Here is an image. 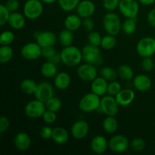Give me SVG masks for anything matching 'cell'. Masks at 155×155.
Listing matches in <instances>:
<instances>
[{
	"label": "cell",
	"mask_w": 155,
	"mask_h": 155,
	"mask_svg": "<svg viewBox=\"0 0 155 155\" xmlns=\"http://www.w3.org/2000/svg\"><path fill=\"white\" fill-rule=\"evenodd\" d=\"M74 34L71 30L65 28L64 30H61L58 36V41L59 43L63 47L70 46L73 44L74 42Z\"/></svg>",
	"instance_id": "83f0119b"
},
{
	"label": "cell",
	"mask_w": 155,
	"mask_h": 155,
	"mask_svg": "<svg viewBox=\"0 0 155 155\" xmlns=\"http://www.w3.org/2000/svg\"><path fill=\"white\" fill-rule=\"evenodd\" d=\"M141 66H142V70L145 71V72H151L154 69V62L151 57L144 58L141 63Z\"/></svg>",
	"instance_id": "ee69618b"
},
{
	"label": "cell",
	"mask_w": 155,
	"mask_h": 155,
	"mask_svg": "<svg viewBox=\"0 0 155 155\" xmlns=\"http://www.w3.org/2000/svg\"><path fill=\"white\" fill-rule=\"evenodd\" d=\"M10 127V121L6 116H2L0 117V133H5Z\"/></svg>",
	"instance_id": "c3c4849f"
},
{
	"label": "cell",
	"mask_w": 155,
	"mask_h": 155,
	"mask_svg": "<svg viewBox=\"0 0 155 155\" xmlns=\"http://www.w3.org/2000/svg\"><path fill=\"white\" fill-rule=\"evenodd\" d=\"M82 27H83L86 31L91 32L94 30L95 27V23L94 21L91 18H87L83 19V24H82Z\"/></svg>",
	"instance_id": "bcb514c9"
},
{
	"label": "cell",
	"mask_w": 155,
	"mask_h": 155,
	"mask_svg": "<svg viewBox=\"0 0 155 155\" xmlns=\"http://www.w3.org/2000/svg\"><path fill=\"white\" fill-rule=\"evenodd\" d=\"M10 15L11 12L6 8L5 5H0V25L4 26L8 24Z\"/></svg>",
	"instance_id": "60d3db41"
},
{
	"label": "cell",
	"mask_w": 155,
	"mask_h": 155,
	"mask_svg": "<svg viewBox=\"0 0 155 155\" xmlns=\"http://www.w3.org/2000/svg\"><path fill=\"white\" fill-rule=\"evenodd\" d=\"M15 34L11 30H5L2 33L0 36L1 45H10L15 41Z\"/></svg>",
	"instance_id": "8d00e7d4"
},
{
	"label": "cell",
	"mask_w": 155,
	"mask_h": 155,
	"mask_svg": "<svg viewBox=\"0 0 155 155\" xmlns=\"http://www.w3.org/2000/svg\"><path fill=\"white\" fill-rule=\"evenodd\" d=\"M130 147L132 149L136 152L142 151L146 147V142L142 138H136L130 142Z\"/></svg>",
	"instance_id": "74e56055"
},
{
	"label": "cell",
	"mask_w": 155,
	"mask_h": 155,
	"mask_svg": "<svg viewBox=\"0 0 155 155\" xmlns=\"http://www.w3.org/2000/svg\"><path fill=\"white\" fill-rule=\"evenodd\" d=\"M45 110H46V107L45 103L36 98L29 101L24 107L25 114L32 119L42 117Z\"/></svg>",
	"instance_id": "52a82bcc"
},
{
	"label": "cell",
	"mask_w": 155,
	"mask_h": 155,
	"mask_svg": "<svg viewBox=\"0 0 155 155\" xmlns=\"http://www.w3.org/2000/svg\"><path fill=\"white\" fill-rule=\"evenodd\" d=\"M103 130L108 134H114L117 130L118 122L114 116H107L102 122Z\"/></svg>",
	"instance_id": "4316f807"
},
{
	"label": "cell",
	"mask_w": 155,
	"mask_h": 155,
	"mask_svg": "<svg viewBox=\"0 0 155 155\" xmlns=\"http://www.w3.org/2000/svg\"><path fill=\"white\" fill-rule=\"evenodd\" d=\"M103 27L107 34L117 36L122 29L120 18L114 12H108L103 18Z\"/></svg>",
	"instance_id": "7a4b0ae2"
},
{
	"label": "cell",
	"mask_w": 155,
	"mask_h": 155,
	"mask_svg": "<svg viewBox=\"0 0 155 155\" xmlns=\"http://www.w3.org/2000/svg\"><path fill=\"white\" fill-rule=\"evenodd\" d=\"M147 21L151 27L155 28V8L149 12L147 16Z\"/></svg>",
	"instance_id": "f907efd6"
},
{
	"label": "cell",
	"mask_w": 155,
	"mask_h": 155,
	"mask_svg": "<svg viewBox=\"0 0 155 155\" xmlns=\"http://www.w3.org/2000/svg\"><path fill=\"white\" fill-rule=\"evenodd\" d=\"M56 53H57V51L54 48V46H48L42 48V56L46 59L51 58Z\"/></svg>",
	"instance_id": "7dc6e473"
},
{
	"label": "cell",
	"mask_w": 155,
	"mask_h": 155,
	"mask_svg": "<svg viewBox=\"0 0 155 155\" xmlns=\"http://www.w3.org/2000/svg\"><path fill=\"white\" fill-rule=\"evenodd\" d=\"M118 9L125 18H136L139 12V5L136 0H120Z\"/></svg>",
	"instance_id": "ba28073f"
},
{
	"label": "cell",
	"mask_w": 155,
	"mask_h": 155,
	"mask_svg": "<svg viewBox=\"0 0 155 155\" xmlns=\"http://www.w3.org/2000/svg\"><path fill=\"white\" fill-rule=\"evenodd\" d=\"M135 92L130 89H122L120 92L115 96L117 101L121 107L128 106L134 101Z\"/></svg>",
	"instance_id": "ffe728a7"
},
{
	"label": "cell",
	"mask_w": 155,
	"mask_h": 155,
	"mask_svg": "<svg viewBox=\"0 0 155 155\" xmlns=\"http://www.w3.org/2000/svg\"><path fill=\"white\" fill-rule=\"evenodd\" d=\"M5 5L11 13L17 12L20 7V2L18 0H7Z\"/></svg>",
	"instance_id": "681fc988"
},
{
	"label": "cell",
	"mask_w": 155,
	"mask_h": 155,
	"mask_svg": "<svg viewBox=\"0 0 155 155\" xmlns=\"http://www.w3.org/2000/svg\"><path fill=\"white\" fill-rule=\"evenodd\" d=\"M21 54L25 60H36L42 56V47L37 42H29L23 45Z\"/></svg>",
	"instance_id": "30bf717a"
},
{
	"label": "cell",
	"mask_w": 155,
	"mask_h": 155,
	"mask_svg": "<svg viewBox=\"0 0 155 155\" xmlns=\"http://www.w3.org/2000/svg\"><path fill=\"white\" fill-rule=\"evenodd\" d=\"M133 86L139 92H147L151 89L152 81L145 74H139L133 78Z\"/></svg>",
	"instance_id": "d6986e66"
},
{
	"label": "cell",
	"mask_w": 155,
	"mask_h": 155,
	"mask_svg": "<svg viewBox=\"0 0 155 155\" xmlns=\"http://www.w3.org/2000/svg\"><path fill=\"white\" fill-rule=\"evenodd\" d=\"M136 52L142 58L155 54V39L151 36L142 38L136 45Z\"/></svg>",
	"instance_id": "5b68a950"
},
{
	"label": "cell",
	"mask_w": 155,
	"mask_h": 155,
	"mask_svg": "<svg viewBox=\"0 0 155 155\" xmlns=\"http://www.w3.org/2000/svg\"><path fill=\"white\" fill-rule=\"evenodd\" d=\"M119 106L114 96L108 95L101 98L100 109L106 116H116L119 112Z\"/></svg>",
	"instance_id": "9c48e42d"
},
{
	"label": "cell",
	"mask_w": 155,
	"mask_h": 155,
	"mask_svg": "<svg viewBox=\"0 0 155 155\" xmlns=\"http://www.w3.org/2000/svg\"><path fill=\"white\" fill-rule=\"evenodd\" d=\"M122 89V86L121 84L117 81H114L110 82L108 83V86H107V94L109 95H111V96H116L118 93L121 91Z\"/></svg>",
	"instance_id": "f35d334b"
},
{
	"label": "cell",
	"mask_w": 155,
	"mask_h": 155,
	"mask_svg": "<svg viewBox=\"0 0 155 155\" xmlns=\"http://www.w3.org/2000/svg\"><path fill=\"white\" fill-rule=\"evenodd\" d=\"M115 36H116L110 34L103 36L100 46L104 50H110L114 48L117 44V39Z\"/></svg>",
	"instance_id": "e575fe53"
},
{
	"label": "cell",
	"mask_w": 155,
	"mask_h": 155,
	"mask_svg": "<svg viewBox=\"0 0 155 155\" xmlns=\"http://www.w3.org/2000/svg\"><path fill=\"white\" fill-rule=\"evenodd\" d=\"M100 76L101 77H103L104 79H105L107 81L111 82L115 80V79L117 78V72L113 68H110V67H103L102 68H101L99 71Z\"/></svg>",
	"instance_id": "836d02e7"
},
{
	"label": "cell",
	"mask_w": 155,
	"mask_h": 155,
	"mask_svg": "<svg viewBox=\"0 0 155 155\" xmlns=\"http://www.w3.org/2000/svg\"><path fill=\"white\" fill-rule=\"evenodd\" d=\"M54 89L52 85L48 82H41L37 85V88L34 93L36 99L45 103L48 99L54 96Z\"/></svg>",
	"instance_id": "4fadbf2b"
},
{
	"label": "cell",
	"mask_w": 155,
	"mask_h": 155,
	"mask_svg": "<svg viewBox=\"0 0 155 155\" xmlns=\"http://www.w3.org/2000/svg\"><path fill=\"white\" fill-rule=\"evenodd\" d=\"M36 42L42 48L48 46H54L57 42L58 37L51 31H42L38 32L36 35Z\"/></svg>",
	"instance_id": "2e32d148"
},
{
	"label": "cell",
	"mask_w": 155,
	"mask_h": 155,
	"mask_svg": "<svg viewBox=\"0 0 155 155\" xmlns=\"http://www.w3.org/2000/svg\"><path fill=\"white\" fill-rule=\"evenodd\" d=\"M14 55V50L10 45H2L0 47V62L6 64L10 61Z\"/></svg>",
	"instance_id": "f546056e"
},
{
	"label": "cell",
	"mask_w": 155,
	"mask_h": 155,
	"mask_svg": "<svg viewBox=\"0 0 155 155\" xmlns=\"http://www.w3.org/2000/svg\"><path fill=\"white\" fill-rule=\"evenodd\" d=\"M41 1L45 4H53V3L56 2L58 0H41Z\"/></svg>",
	"instance_id": "db71d44e"
},
{
	"label": "cell",
	"mask_w": 155,
	"mask_h": 155,
	"mask_svg": "<svg viewBox=\"0 0 155 155\" xmlns=\"http://www.w3.org/2000/svg\"><path fill=\"white\" fill-rule=\"evenodd\" d=\"M117 74L120 78L125 80H131L134 77V72L131 67L127 64H121L117 69Z\"/></svg>",
	"instance_id": "1f68e13d"
},
{
	"label": "cell",
	"mask_w": 155,
	"mask_h": 155,
	"mask_svg": "<svg viewBox=\"0 0 155 155\" xmlns=\"http://www.w3.org/2000/svg\"><path fill=\"white\" fill-rule=\"evenodd\" d=\"M71 83V77L68 73L62 71L56 74L54 77V85L59 90H65Z\"/></svg>",
	"instance_id": "7402d4cb"
},
{
	"label": "cell",
	"mask_w": 155,
	"mask_h": 155,
	"mask_svg": "<svg viewBox=\"0 0 155 155\" xmlns=\"http://www.w3.org/2000/svg\"><path fill=\"white\" fill-rule=\"evenodd\" d=\"M53 129L51 128L48 126H45L42 127L40 130L39 134H40V137L42 139L45 140H48V139H51V136H52Z\"/></svg>",
	"instance_id": "f6af8a7d"
},
{
	"label": "cell",
	"mask_w": 155,
	"mask_h": 155,
	"mask_svg": "<svg viewBox=\"0 0 155 155\" xmlns=\"http://www.w3.org/2000/svg\"><path fill=\"white\" fill-rule=\"evenodd\" d=\"M80 0H58L59 6L63 11L67 12H73L76 10Z\"/></svg>",
	"instance_id": "d6a6232c"
},
{
	"label": "cell",
	"mask_w": 155,
	"mask_h": 155,
	"mask_svg": "<svg viewBox=\"0 0 155 155\" xmlns=\"http://www.w3.org/2000/svg\"><path fill=\"white\" fill-rule=\"evenodd\" d=\"M89 131V125L86 120H80L74 123L71 128V134L74 139L82 140L87 136Z\"/></svg>",
	"instance_id": "5bb4252c"
},
{
	"label": "cell",
	"mask_w": 155,
	"mask_h": 155,
	"mask_svg": "<svg viewBox=\"0 0 155 155\" xmlns=\"http://www.w3.org/2000/svg\"><path fill=\"white\" fill-rule=\"evenodd\" d=\"M95 9L96 7L93 2L91 0H83L80 2L76 11L77 15L84 19V18H91L95 12Z\"/></svg>",
	"instance_id": "9a60e30c"
},
{
	"label": "cell",
	"mask_w": 155,
	"mask_h": 155,
	"mask_svg": "<svg viewBox=\"0 0 155 155\" xmlns=\"http://www.w3.org/2000/svg\"><path fill=\"white\" fill-rule=\"evenodd\" d=\"M83 24V18L78 15H69L66 17L64 21V26L66 29L74 32L78 30L82 27Z\"/></svg>",
	"instance_id": "cb8c5ba5"
},
{
	"label": "cell",
	"mask_w": 155,
	"mask_h": 155,
	"mask_svg": "<svg viewBox=\"0 0 155 155\" xmlns=\"http://www.w3.org/2000/svg\"><path fill=\"white\" fill-rule=\"evenodd\" d=\"M32 140L30 136L25 132H20L14 138L15 147L20 151H26L31 146Z\"/></svg>",
	"instance_id": "e0dca14e"
},
{
	"label": "cell",
	"mask_w": 155,
	"mask_h": 155,
	"mask_svg": "<svg viewBox=\"0 0 155 155\" xmlns=\"http://www.w3.org/2000/svg\"><path fill=\"white\" fill-rule=\"evenodd\" d=\"M47 61H49L52 62V63L55 64H58L59 62L61 61V54L59 52H57L55 54L52 56L50 58L47 59Z\"/></svg>",
	"instance_id": "816d5d0a"
},
{
	"label": "cell",
	"mask_w": 155,
	"mask_h": 155,
	"mask_svg": "<svg viewBox=\"0 0 155 155\" xmlns=\"http://www.w3.org/2000/svg\"><path fill=\"white\" fill-rule=\"evenodd\" d=\"M51 139L57 145H64L69 140V133L64 127H57L53 129Z\"/></svg>",
	"instance_id": "d4e9b609"
},
{
	"label": "cell",
	"mask_w": 155,
	"mask_h": 155,
	"mask_svg": "<svg viewBox=\"0 0 155 155\" xmlns=\"http://www.w3.org/2000/svg\"><path fill=\"white\" fill-rule=\"evenodd\" d=\"M107 86H108V81L101 77H97L91 83L90 88L93 93L101 97L107 93Z\"/></svg>",
	"instance_id": "44dd1931"
},
{
	"label": "cell",
	"mask_w": 155,
	"mask_h": 155,
	"mask_svg": "<svg viewBox=\"0 0 155 155\" xmlns=\"http://www.w3.org/2000/svg\"><path fill=\"white\" fill-rule=\"evenodd\" d=\"M45 104L46 110H49L54 112H58L62 107V102L60 98L54 96L51 97Z\"/></svg>",
	"instance_id": "d590c367"
},
{
	"label": "cell",
	"mask_w": 155,
	"mask_h": 155,
	"mask_svg": "<svg viewBox=\"0 0 155 155\" xmlns=\"http://www.w3.org/2000/svg\"><path fill=\"white\" fill-rule=\"evenodd\" d=\"M101 34L97 31H92L89 32V35H88V42L91 45H95V46H99L101 45Z\"/></svg>",
	"instance_id": "ab89813d"
},
{
	"label": "cell",
	"mask_w": 155,
	"mask_h": 155,
	"mask_svg": "<svg viewBox=\"0 0 155 155\" xmlns=\"http://www.w3.org/2000/svg\"><path fill=\"white\" fill-rule=\"evenodd\" d=\"M91 149L95 154H101L107 151L108 147V142L103 136H96L91 141Z\"/></svg>",
	"instance_id": "ac0fdd59"
},
{
	"label": "cell",
	"mask_w": 155,
	"mask_h": 155,
	"mask_svg": "<svg viewBox=\"0 0 155 155\" xmlns=\"http://www.w3.org/2000/svg\"><path fill=\"white\" fill-rule=\"evenodd\" d=\"M37 83L31 79H25L22 80L20 84V88L23 93L25 95H34L37 88Z\"/></svg>",
	"instance_id": "f1b7e54d"
},
{
	"label": "cell",
	"mask_w": 155,
	"mask_h": 155,
	"mask_svg": "<svg viewBox=\"0 0 155 155\" xmlns=\"http://www.w3.org/2000/svg\"><path fill=\"white\" fill-rule=\"evenodd\" d=\"M83 61L92 64H99L101 62V51L98 46L87 44L82 49Z\"/></svg>",
	"instance_id": "8992f818"
},
{
	"label": "cell",
	"mask_w": 155,
	"mask_h": 155,
	"mask_svg": "<svg viewBox=\"0 0 155 155\" xmlns=\"http://www.w3.org/2000/svg\"><path fill=\"white\" fill-rule=\"evenodd\" d=\"M101 98L99 95L89 92L86 94L79 102V108L84 113H90L100 108Z\"/></svg>",
	"instance_id": "3957f363"
},
{
	"label": "cell",
	"mask_w": 155,
	"mask_h": 155,
	"mask_svg": "<svg viewBox=\"0 0 155 155\" xmlns=\"http://www.w3.org/2000/svg\"><path fill=\"white\" fill-rule=\"evenodd\" d=\"M130 146V142L125 136L121 134L115 135L110 138L108 147L110 151L115 153H124Z\"/></svg>",
	"instance_id": "7c38bea8"
},
{
	"label": "cell",
	"mask_w": 155,
	"mask_h": 155,
	"mask_svg": "<svg viewBox=\"0 0 155 155\" xmlns=\"http://www.w3.org/2000/svg\"><path fill=\"white\" fill-rule=\"evenodd\" d=\"M42 120L44 122L47 124H52L57 120V115H56V112L51 111V110H46L45 113L42 115Z\"/></svg>",
	"instance_id": "b9f144b4"
},
{
	"label": "cell",
	"mask_w": 155,
	"mask_h": 155,
	"mask_svg": "<svg viewBox=\"0 0 155 155\" xmlns=\"http://www.w3.org/2000/svg\"><path fill=\"white\" fill-rule=\"evenodd\" d=\"M26 17L23 14L18 12L11 13L8 20V25L14 30H21L26 24Z\"/></svg>",
	"instance_id": "603a6c76"
},
{
	"label": "cell",
	"mask_w": 155,
	"mask_h": 155,
	"mask_svg": "<svg viewBox=\"0 0 155 155\" xmlns=\"http://www.w3.org/2000/svg\"><path fill=\"white\" fill-rule=\"evenodd\" d=\"M142 5L145 6H149L154 4L155 2V0H138Z\"/></svg>",
	"instance_id": "f5cc1de1"
},
{
	"label": "cell",
	"mask_w": 155,
	"mask_h": 155,
	"mask_svg": "<svg viewBox=\"0 0 155 155\" xmlns=\"http://www.w3.org/2000/svg\"><path fill=\"white\" fill-rule=\"evenodd\" d=\"M60 54L62 63L70 68L78 66L83 61L82 50L73 45L64 47Z\"/></svg>",
	"instance_id": "6da1fadb"
},
{
	"label": "cell",
	"mask_w": 155,
	"mask_h": 155,
	"mask_svg": "<svg viewBox=\"0 0 155 155\" xmlns=\"http://www.w3.org/2000/svg\"><path fill=\"white\" fill-rule=\"evenodd\" d=\"M120 0H102V4L107 12H114L118 8Z\"/></svg>",
	"instance_id": "7bdbcfd3"
},
{
	"label": "cell",
	"mask_w": 155,
	"mask_h": 155,
	"mask_svg": "<svg viewBox=\"0 0 155 155\" xmlns=\"http://www.w3.org/2000/svg\"><path fill=\"white\" fill-rule=\"evenodd\" d=\"M41 0H27L24 3L23 12L27 19L36 20L43 13L44 7Z\"/></svg>",
	"instance_id": "277c9868"
},
{
	"label": "cell",
	"mask_w": 155,
	"mask_h": 155,
	"mask_svg": "<svg viewBox=\"0 0 155 155\" xmlns=\"http://www.w3.org/2000/svg\"><path fill=\"white\" fill-rule=\"evenodd\" d=\"M137 28L136 18H127L122 24V30L126 35H133Z\"/></svg>",
	"instance_id": "4dcf8cb0"
},
{
	"label": "cell",
	"mask_w": 155,
	"mask_h": 155,
	"mask_svg": "<svg viewBox=\"0 0 155 155\" xmlns=\"http://www.w3.org/2000/svg\"><path fill=\"white\" fill-rule=\"evenodd\" d=\"M41 74L45 78H52L56 76L58 74L57 64L52 63V62L47 61L40 68Z\"/></svg>",
	"instance_id": "484cf974"
},
{
	"label": "cell",
	"mask_w": 155,
	"mask_h": 155,
	"mask_svg": "<svg viewBox=\"0 0 155 155\" xmlns=\"http://www.w3.org/2000/svg\"><path fill=\"white\" fill-rule=\"evenodd\" d=\"M77 74L80 79L86 82H92L98 75V70L95 64L86 63L79 65Z\"/></svg>",
	"instance_id": "8fae6325"
}]
</instances>
